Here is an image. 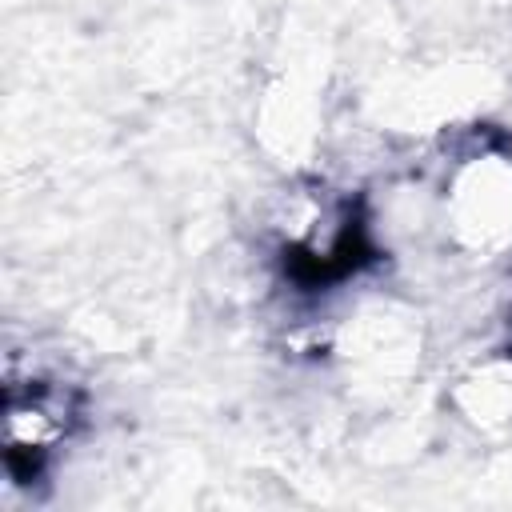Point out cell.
I'll use <instances>...</instances> for the list:
<instances>
[{
    "mask_svg": "<svg viewBox=\"0 0 512 512\" xmlns=\"http://www.w3.org/2000/svg\"><path fill=\"white\" fill-rule=\"evenodd\" d=\"M452 404L460 416L484 432L512 424V360H484L468 376H460Z\"/></svg>",
    "mask_w": 512,
    "mask_h": 512,
    "instance_id": "cell-3",
    "label": "cell"
},
{
    "mask_svg": "<svg viewBox=\"0 0 512 512\" xmlns=\"http://www.w3.org/2000/svg\"><path fill=\"white\" fill-rule=\"evenodd\" d=\"M72 424V404L64 392L28 388L8 400V456H44L52 452Z\"/></svg>",
    "mask_w": 512,
    "mask_h": 512,
    "instance_id": "cell-2",
    "label": "cell"
},
{
    "mask_svg": "<svg viewBox=\"0 0 512 512\" xmlns=\"http://www.w3.org/2000/svg\"><path fill=\"white\" fill-rule=\"evenodd\" d=\"M444 228L468 256H500L512 244V156L480 148L456 160L444 184Z\"/></svg>",
    "mask_w": 512,
    "mask_h": 512,
    "instance_id": "cell-1",
    "label": "cell"
}]
</instances>
